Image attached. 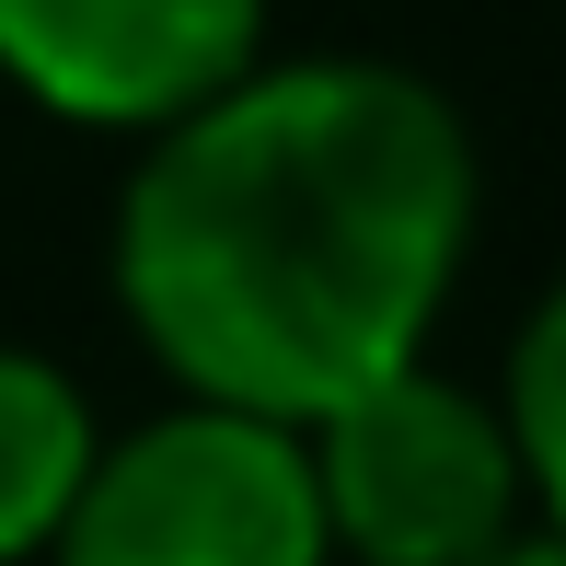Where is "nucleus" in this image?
<instances>
[{"label": "nucleus", "instance_id": "423d86ee", "mask_svg": "<svg viewBox=\"0 0 566 566\" xmlns=\"http://www.w3.org/2000/svg\"><path fill=\"white\" fill-rule=\"evenodd\" d=\"M497 405H509V440H521V474H532V521L566 532V277L509 324Z\"/></svg>", "mask_w": 566, "mask_h": 566}, {"label": "nucleus", "instance_id": "39448f33", "mask_svg": "<svg viewBox=\"0 0 566 566\" xmlns=\"http://www.w3.org/2000/svg\"><path fill=\"white\" fill-rule=\"evenodd\" d=\"M93 451H105V405L70 358L12 347L0 336V566H46L93 485Z\"/></svg>", "mask_w": 566, "mask_h": 566}, {"label": "nucleus", "instance_id": "f03ea898", "mask_svg": "<svg viewBox=\"0 0 566 566\" xmlns=\"http://www.w3.org/2000/svg\"><path fill=\"white\" fill-rule=\"evenodd\" d=\"M301 451H313L336 566H474L509 532H532V474L497 381L451 370L440 347L324 405Z\"/></svg>", "mask_w": 566, "mask_h": 566}, {"label": "nucleus", "instance_id": "f257e3e1", "mask_svg": "<svg viewBox=\"0 0 566 566\" xmlns=\"http://www.w3.org/2000/svg\"><path fill=\"white\" fill-rule=\"evenodd\" d=\"M474 220L485 163L428 70L277 46L127 163L105 290L174 394L313 428L440 347Z\"/></svg>", "mask_w": 566, "mask_h": 566}, {"label": "nucleus", "instance_id": "20e7f679", "mask_svg": "<svg viewBox=\"0 0 566 566\" xmlns=\"http://www.w3.org/2000/svg\"><path fill=\"white\" fill-rule=\"evenodd\" d=\"M266 0H0V93L46 127L150 150L277 59Z\"/></svg>", "mask_w": 566, "mask_h": 566}, {"label": "nucleus", "instance_id": "0eeeda50", "mask_svg": "<svg viewBox=\"0 0 566 566\" xmlns=\"http://www.w3.org/2000/svg\"><path fill=\"white\" fill-rule=\"evenodd\" d=\"M474 566H566V532L555 521H532V532H509L497 555H474Z\"/></svg>", "mask_w": 566, "mask_h": 566}, {"label": "nucleus", "instance_id": "7ed1b4c3", "mask_svg": "<svg viewBox=\"0 0 566 566\" xmlns=\"http://www.w3.org/2000/svg\"><path fill=\"white\" fill-rule=\"evenodd\" d=\"M46 566H336V532L301 428L163 394L139 428H105Z\"/></svg>", "mask_w": 566, "mask_h": 566}]
</instances>
